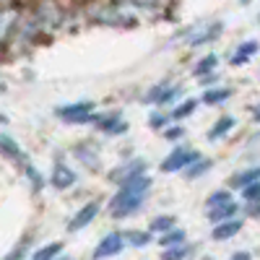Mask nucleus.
Masks as SVG:
<instances>
[{"label":"nucleus","instance_id":"e433bc0d","mask_svg":"<svg viewBox=\"0 0 260 260\" xmlns=\"http://www.w3.org/2000/svg\"><path fill=\"white\" fill-rule=\"evenodd\" d=\"M57 260H73V257H68V255H62V257H57Z\"/></svg>","mask_w":260,"mask_h":260},{"label":"nucleus","instance_id":"39448f33","mask_svg":"<svg viewBox=\"0 0 260 260\" xmlns=\"http://www.w3.org/2000/svg\"><path fill=\"white\" fill-rule=\"evenodd\" d=\"M201 154L195 148H190V146H175L169 151V154L161 159V164H159V169L164 172V175H175V172H185L195 159H198Z\"/></svg>","mask_w":260,"mask_h":260},{"label":"nucleus","instance_id":"4be33fe9","mask_svg":"<svg viewBox=\"0 0 260 260\" xmlns=\"http://www.w3.org/2000/svg\"><path fill=\"white\" fill-rule=\"evenodd\" d=\"M216 68H219V55H206L192 65V76L195 78H211L216 73Z\"/></svg>","mask_w":260,"mask_h":260},{"label":"nucleus","instance_id":"a211bd4d","mask_svg":"<svg viewBox=\"0 0 260 260\" xmlns=\"http://www.w3.org/2000/svg\"><path fill=\"white\" fill-rule=\"evenodd\" d=\"M0 154L3 156H8V159H13V161H21V164H29V159H26V154H24V148H21L11 136H0Z\"/></svg>","mask_w":260,"mask_h":260},{"label":"nucleus","instance_id":"c9c22d12","mask_svg":"<svg viewBox=\"0 0 260 260\" xmlns=\"http://www.w3.org/2000/svg\"><path fill=\"white\" fill-rule=\"evenodd\" d=\"M6 122H8V117H6V115H0V125H6Z\"/></svg>","mask_w":260,"mask_h":260},{"label":"nucleus","instance_id":"9d476101","mask_svg":"<svg viewBox=\"0 0 260 260\" xmlns=\"http://www.w3.org/2000/svg\"><path fill=\"white\" fill-rule=\"evenodd\" d=\"M18 6H0V45L11 39L18 26Z\"/></svg>","mask_w":260,"mask_h":260},{"label":"nucleus","instance_id":"393cba45","mask_svg":"<svg viewBox=\"0 0 260 260\" xmlns=\"http://www.w3.org/2000/svg\"><path fill=\"white\" fill-rule=\"evenodd\" d=\"M57 257H62V242H47L37 247L31 255V260H57Z\"/></svg>","mask_w":260,"mask_h":260},{"label":"nucleus","instance_id":"412c9836","mask_svg":"<svg viewBox=\"0 0 260 260\" xmlns=\"http://www.w3.org/2000/svg\"><path fill=\"white\" fill-rule=\"evenodd\" d=\"M229 99H232V89H229V86H211V89L203 91L201 104L213 107V104H224V102H229Z\"/></svg>","mask_w":260,"mask_h":260},{"label":"nucleus","instance_id":"2eb2a0df","mask_svg":"<svg viewBox=\"0 0 260 260\" xmlns=\"http://www.w3.org/2000/svg\"><path fill=\"white\" fill-rule=\"evenodd\" d=\"M242 226H245L242 216H240V219H232V221H224V224H216V226L211 229V240H216V242H226V240H232V237L240 234Z\"/></svg>","mask_w":260,"mask_h":260},{"label":"nucleus","instance_id":"0eeeda50","mask_svg":"<svg viewBox=\"0 0 260 260\" xmlns=\"http://www.w3.org/2000/svg\"><path fill=\"white\" fill-rule=\"evenodd\" d=\"M143 175H146V161H143V159H130V161L117 164V167L110 172V180L120 187V185L136 180V177H143Z\"/></svg>","mask_w":260,"mask_h":260},{"label":"nucleus","instance_id":"c85d7f7f","mask_svg":"<svg viewBox=\"0 0 260 260\" xmlns=\"http://www.w3.org/2000/svg\"><path fill=\"white\" fill-rule=\"evenodd\" d=\"M172 125V117L167 112H151L148 115V127L151 130H167Z\"/></svg>","mask_w":260,"mask_h":260},{"label":"nucleus","instance_id":"f03ea898","mask_svg":"<svg viewBox=\"0 0 260 260\" xmlns=\"http://www.w3.org/2000/svg\"><path fill=\"white\" fill-rule=\"evenodd\" d=\"M55 115L68 122V125H96L99 122V112H96V104L91 99H81V102H71V104H60Z\"/></svg>","mask_w":260,"mask_h":260},{"label":"nucleus","instance_id":"5701e85b","mask_svg":"<svg viewBox=\"0 0 260 260\" xmlns=\"http://www.w3.org/2000/svg\"><path fill=\"white\" fill-rule=\"evenodd\" d=\"M201 107V99H182L177 107H172V112H169V117H172V122H180V120H185V117H190V115H195V110Z\"/></svg>","mask_w":260,"mask_h":260},{"label":"nucleus","instance_id":"473e14b6","mask_svg":"<svg viewBox=\"0 0 260 260\" xmlns=\"http://www.w3.org/2000/svg\"><path fill=\"white\" fill-rule=\"evenodd\" d=\"M245 211H247V216L257 219V216H260V201H255V203H247V206H245Z\"/></svg>","mask_w":260,"mask_h":260},{"label":"nucleus","instance_id":"c756f323","mask_svg":"<svg viewBox=\"0 0 260 260\" xmlns=\"http://www.w3.org/2000/svg\"><path fill=\"white\" fill-rule=\"evenodd\" d=\"M24 172H26V177H29V182H31V187H34V192H39L42 187H45V177H42V172L29 161L26 167H24Z\"/></svg>","mask_w":260,"mask_h":260},{"label":"nucleus","instance_id":"cd10ccee","mask_svg":"<svg viewBox=\"0 0 260 260\" xmlns=\"http://www.w3.org/2000/svg\"><path fill=\"white\" fill-rule=\"evenodd\" d=\"M195 252L192 245H180V247H169V250H161V260H187L190 255Z\"/></svg>","mask_w":260,"mask_h":260},{"label":"nucleus","instance_id":"423d86ee","mask_svg":"<svg viewBox=\"0 0 260 260\" xmlns=\"http://www.w3.org/2000/svg\"><path fill=\"white\" fill-rule=\"evenodd\" d=\"M125 247H127L125 234H122V232H117V229H112V232H107V234L102 237V240L96 242V247H94L91 257H94V260H110V257H117Z\"/></svg>","mask_w":260,"mask_h":260},{"label":"nucleus","instance_id":"f8f14e48","mask_svg":"<svg viewBox=\"0 0 260 260\" xmlns=\"http://www.w3.org/2000/svg\"><path fill=\"white\" fill-rule=\"evenodd\" d=\"M255 182H260V164H252V167H245V169H240V172H234V175L229 177V187L234 190H245V187H250V185H255Z\"/></svg>","mask_w":260,"mask_h":260},{"label":"nucleus","instance_id":"72a5a7b5","mask_svg":"<svg viewBox=\"0 0 260 260\" xmlns=\"http://www.w3.org/2000/svg\"><path fill=\"white\" fill-rule=\"evenodd\" d=\"M229 260H252V252H247V250H237V252L229 255Z\"/></svg>","mask_w":260,"mask_h":260},{"label":"nucleus","instance_id":"f257e3e1","mask_svg":"<svg viewBox=\"0 0 260 260\" xmlns=\"http://www.w3.org/2000/svg\"><path fill=\"white\" fill-rule=\"evenodd\" d=\"M151 177H136L130 180L125 185L117 187V192L112 195L110 201V213L115 216V219H127V216H133L141 211V206L146 203V195L151 192Z\"/></svg>","mask_w":260,"mask_h":260},{"label":"nucleus","instance_id":"7c9ffc66","mask_svg":"<svg viewBox=\"0 0 260 260\" xmlns=\"http://www.w3.org/2000/svg\"><path fill=\"white\" fill-rule=\"evenodd\" d=\"M164 138H167V141H175V143L182 141V138H185V127H182V125H169V127L164 130Z\"/></svg>","mask_w":260,"mask_h":260},{"label":"nucleus","instance_id":"2f4dec72","mask_svg":"<svg viewBox=\"0 0 260 260\" xmlns=\"http://www.w3.org/2000/svg\"><path fill=\"white\" fill-rule=\"evenodd\" d=\"M242 198H245L247 203H255V201H260V182H255V185L245 187V190H242Z\"/></svg>","mask_w":260,"mask_h":260},{"label":"nucleus","instance_id":"dca6fc26","mask_svg":"<svg viewBox=\"0 0 260 260\" xmlns=\"http://www.w3.org/2000/svg\"><path fill=\"white\" fill-rule=\"evenodd\" d=\"M234 127H237V117H234V115H221L219 120L208 127L206 138H208V141H221V138H226V136L232 133Z\"/></svg>","mask_w":260,"mask_h":260},{"label":"nucleus","instance_id":"ddd939ff","mask_svg":"<svg viewBox=\"0 0 260 260\" xmlns=\"http://www.w3.org/2000/svg\"><path fill=\"white\" fill-rule=\"evenodd\" d=\"M240 211H242V206L237 203V201H232V203H226V206H219V208L206 211V216H208V221L216 226V224H224V221H232V219H240Z\"/></svg>","mask_w":260,"mask_h":260},{"label":"nucleus","instance_id":"bb28decb","mask_svg":"<svg viewBox=\"0 0 260 260\" xmlns=\"http://www.w3.org/2000/svg\"><path fill=\"white\" fill-rule=\"evenodd\" d=\"M234 201V195H232V190H213L208 198H206V211H211V208H219V206H226V203H232Z\"/></svg>","mask_w":260,"mask_h":260},{"label":"nucleus","instance_id":"f704fd0d","mask_svg":"<svg viewBox=\"0 0 260 260\" xmlns=\"http://www.w3.org/2000/svg\"><path fill=\"white\" fill-rule=\"evenodd\" d=\"M252 122H260V104L252 107Z\"/></svg>","mask_w":260,"mask_h":260},{"label":"nucleus","instance_id":"6ab92c4d","mask_svg":"<svg viewBox=\"0 0 260 260\" xmlns=\"http://www.w3.org/2000/svg\"><path fill=\"white\" fill-rule=\"evenodd\" d=\"M125 242L133 250H146V247H151V242H154V234H151L148 229H130V232H125Z\"/></svg>","mask_w":260,"mask_h":260},{"label":"nucleus","instance_id":"7ed1b4c3","mask_svg":"<svg viewBox=\"0 0 260 260\" xmlns=\"http://www.w3.org/2000/svg\"><path fill=\"white\" fill-rule=\"evenodd\" d=\"M224 31V24L221 21H213V18H206V21H198L192 24L187 31H185V45L187 47H203V45H211L221 37Z\"/></svg>","mask_w":260,"mask_h":260},{"label":"nucleus","instance_id":"b1692460","mask_svg":"<svg viewBox=\"0 0 260 260\" xmlns=\"http://www.w3.org/2000/svg\"><path fill=\"white\" fill-rule=\"evenodd\" d=\"M211 167H213V159H208V156H198V159H195V161H192V164L182 172V175H185L187 180H198V177L208 175Z\"/></svg>","mask_w":260,"mask_h":260},{"label":"nucleus","instance_id":"6e6552de","mask_svg":"<svg viewBox=\"0 0 260 260\" xmlns=\"http://www.w3.org/2000/svg\"><path fill=\"white\" fill-rule=\"evenodd\" d=\"M99 208H102V203L99 201H89V203H83L73 216H71V221H68V232H81V229H86L89 226L96 216H99Z\"/></svg>","mask_w":260,"mask_h":260},{"label":"nucleus","instance_id":"20e7f679","mask_svg":"<svg viewBox=\"0 0 260 260\" xmlns=\"http://www.w3.org/2000/svg\"><path fill=\"white\" fill-rule=\"evenodd\" d=\"M182 86L180 83H172V81H159V83H154L151 89L146 91V96H143V102L146 104H156V107H167V104H180L182 99Z\"/></svg>","mask_w":260,"mask_h":260},{"label":"nucleus","instance_id":"9b49d317","mask_svg":"<svg viewBox=\"0 0 260 260\" xmlns=\"http://www.w3.org/2000/svg\"><path fill=\"white\" fill-rule=\"evenodd\" d=\"M96 127L102 130V133H107V136H122V133H127V122H125V117L120 115V112H110V115H99V122H96Z\"/></svg>","mask_w":260,"mask_h":260},{"label":"nucleus","instance_id":"aec40b11","mask_svg":"<svg viewBox=\"0 0 260 260\" xmlns=\"http://www.w3.org/2000/svg\"><path fill=\"white\" fill-rule=\"evenodd\" d=\"M175 226H177V219L172 213H159V216H154V219L148 221V232L159 234V237H164L167 232H172Z\"/></svg>","mask_w":260,"mask_h":260},{"label":"nucleus","instance_id":"a878e982","mask_svg":"<svg viewBox=\"0 0 260 260\" xmlns=\"http://www.w3.org/2000/svg\"><path fill=\"white\" fill-rule=\"evenodd\" d=\"M185 242H187V234H185V229H180V226H175L172 232H167L164 237H159V245H161L164 250L180 247V245H185Z\"/></svg>","mask_w":260,"mask_h":260},{"label":"nucleus","instance_id":"4468645a","mask_svg":"<svg viewBox=\"0 0 260 260\" xmlns=\"http://www.w3.org/2000/svg\"><path fill=\"white\" fill-rule=\"evenodd\" d=\"M257 50H260V45H257V39H245L242 45H237L234 47V52H232V65H247L250 60H255V55H257Z\"/></svg>","mask_w":260,"mask_h":260},{"label":"nucleus","instance_id":"1a4fd4ad","mask_svg":"<svg viewBox=\"0 0 260 260\" xmlns=\"http://www.w3.org/2000/svg\"><path fill=\"white\" fill-rule=\"evenodd\" d=\"M76 180H78V175L73 172V167H68L65 161H57L50 172V185L55 190H71L76 185Z\"/></svg>","mask_w":260,"mask_h":260},{"label":"nucleus","instance_id":"f3484780","mask_svg":"<svg viewBox=\"0 0 260 260\" xmlns=\"http://www.w3.org/2000/svg\"><path fill=\"white\" fill-rule=\"evenodd\" d=\"M73 154H76V159H81L86 167H96L99 164V146L94 143V141H81L76 148H73Z\"/></svg>","mask_w":260,"mask_h":260}]
</instances>
